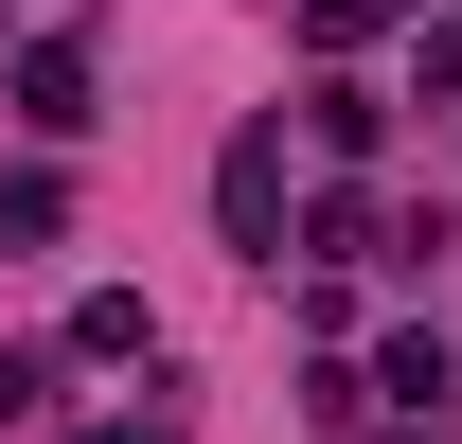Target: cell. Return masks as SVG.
<instances>
[{
  "instance_id": "cell-1",
  "label": "cell",
  "mask_w": 462,
  "mask_h": 444,
  "mask_svg": "<svg viewBox=\"0 0 462 444\" xmlns=\"http://www.w3.org/2000/svg\"><path fill=\"white\" fill-rule=\"evenodd\" d=\"M214 214H231V249H267V231H285V125H249V143L214 161Z\"/></svg>"
},
{
  "instance_id": "cell-2",
  "label": "cell",
  "mask_w": 462,
  "mask_h": 444,
  "mask_svg": "<svg viewBox=\"0 0 462 444\" xmlns=\"http://www.w3.org/2000/svg\"><path fill=\"white\" fill-rule=\"evenodd\" d=\"M18 125H36V143L89 125V54H71V36H54V54H18Z\"/></svg>"
},
{
  "instance_id": "cell-3",
  "label": "cell",
  "mask_w": 462,
  "mask_h": 444,
  "mask_svg": "<svg viewBox=\"0 0 462 444\" xmlns=\"http://www.w3.org/2000/svg\"><path fill=\"white\" fill-rule=\"evenodd\" d=\"M409 0H302V36H392Z\"/></svg>"
},
{
  "instance_id": "cell-4",
  "label": "cell",
  "mask_w": 462,
  "mask_h": 444,
  "mask_svg": "<svg viewBox=\"0 0 462 444\" xmlns=\"http://www.w3.org/2000/svg\"><path fill=\"white\" fill-rule=\"evenodd\" d=\"M445 71H462V36H445Z\"/></svg>"
}]
</instances>
